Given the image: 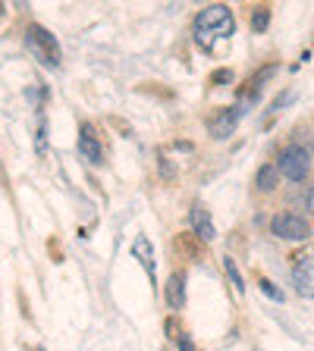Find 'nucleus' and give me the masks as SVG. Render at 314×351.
I'll return each mask as SVG.
<instances>
[{"label":"nucleus","mask_w":314,"mask_h":351,"mask_svg":"<svg viewBox=\"0 0 314 351\" xmlns=\"http://www.w3.org/2000/svg\"><path fill=\"white\" fill-rule=\"evenodd\" d=\"M0 16H3V7H0Z\"/></svg>","instance_id":"nucleus-20"},{"label":"nucleus","mask_w":314,"mask_h":351,"mask_svg":"<svg viewBox=\"0 0 314 351\" xmlns=\"http://www.w3.org/2000/svg\"><path fill=\"white\" fill-rule=\"evenodd\" d=\"M233 13H229L223 3H214V7L201 10L195 19V41L201 51H214L220 38L233 35Z\"/></svg>","instance_id":"nucleus-1"},{"label":"nucleus","mask_w":314,"mask_h":351,"mask_svg":"<svg viewBox=\"0 0 314 351\" xmlns=\"http://www.w3.org/2000/svg\"><path fill=\"white\" fill-rule=\"evenodd\" d=\"M192 229H195V235L201 241H214V235H217V229H214V223H211V213L201 204L192 207Z\"/></svg>","instance_id":"nucleus-6"},{"label":"nucleus","mask_w":314,"mask_h":351,"mask_svg":"<svg viewBox=\"0 0 314 351\" xmlns=\"http://www.w3.org/2000/svg\"><path fill=\"white\" fill-rule=\"evenodd\" d=\"M167 304L173 307V311H179V307L186 304V273H173L167 282Z\"/></svg>","instance_id":"nucleus-10"},{"label":"nucleus","mask_w":314,"mask_h":351,"mask_svg":"<svg viewBox=\"0 0 314 351\" xmlns=\"http://www.w3.org/2000/svg\"><path fill=\"white\" fill-rule=\"evenodd\" d=\"M132 254L142 261V267L148 270V276H151V282H154V273H157V263H154V248H151V241L145 239V235H139L135 239V245H132Z\"/></svg>","instance_id":"nucleus-9"},{"label":"nucleus","mask_w":314,"mask_h":351,"mask_svg":"<svg viewBox=\"0 0 314 351\" xmlns=\"http://www.w3.org/2000/svg\"><path fill=\"white\" fill-rule=\"evenodd\" d=\"M308 163H311V151H305V147H299V145H289L283 154H280L277 169L289 179V182H302L308 176Z\"/></svg>","instance_id":"nucleus-3"},{"label":"nucleus","mask_w":314,"mask_h":351,"mask_svg":"<svg viewBox=\"0 0 314 351\" xmlns=\"http://www.w3.org/2000/svg\"><path fill=\"white\" fill-rule=\"evenodd\" d=\"M277 173H280L277 167H261V169H258V189H261V191H273V189H277Z\"/></svg>","instance_id":"nucleus-11"},{"label":"nucleus","mask_w":314,"mask_h":351,"mask_svg":"<svg viewBox=\"0 0 314 351\" xmlns=\"http://www.w3.org/2000/svg\"><path fill=\"white\" fill-rule=\"evenodd\" d=\"M79 154H85L88 163H101L104 160L101 141L91 135V125H82V132H79Z\"/></svg>","instance_id":"nucleus-7"},{"label":"nucleus","mask_w":314,"mask_h":351,"mask_svg":"<svg viewBox=\"0 0 314 351\" xmlns=\"http://www.w3.org/2000/svg\"><path fill=\"white\" fill-rule=\"evenodd\" d=\"M271 232L286 241H305L311 235V226H308V219H302L299 213H277L271 219Z\"/></svg>","instance_id":"nucleus-4"},{"label":"nucleus","mask_w":314,"mask_h":351,"mask_svg":"<svg viewBox=\"0 0 314 351\" xmlns=\"http://www.w3.org/2000/svg\"><path fill=\"white\" fill-rule=\"evenodd\" d=\"M157 160H161V173H164V179H173V167H170V163H167V157H164V154H161V157H157Z\"/></svg>","instance_id":"nucleus-16"},{"label":"nucleus","mask_w":314,"mask_h":351,"mask_svg":"<svg viewBox=\"0 0 314 351\" xmlns=\"http://www.w3.org/2000/svg\"><path fill=\"white\" fill-rule=\"evenodd\" d=\"M239 117H242V107L229 110V113H220V117L211 123V138H227V135H233L236 119Z\"/></svg>","instance_id":"nucleus-8"},{"label":"nucleus","mask_w":314,"mask_h":351,"mask_svg":"<svg viewBox=\"0 0 314 351\" xmlns=\"http://www.w3.org/2000/svg\"><path fill=\"white\" fill-rule=\"evenodd\" d=\"M179 348H183V351H192V339H189V336H179Z\"/></svg>","instance_id":"nucleus-17"},{"label":"nucleus","mask_w":314,"mask_h":351,"mask_svg":"<svg viewBox=\"0 0 314 351\" xmlns=\"http://www.w3.org/2000/svg\"><path fill=\"white\" fill-rule=\"evenodd\" d=\"M25 47L35 53L38 63L51 66V69H54V66H60V44H57V38H54L47 29H41V25H32V29L25 32Z\"/></svg>","instance_id":"nucleus-2"},{"label":"nucleus","mask_w":314,"mask_h":351,"mask_svg":"<svg viewBox=\"0 0 314 351\" xmlns=\"http://www.w3.org/2000/svg\"><path fill=\"white\" fill-rule=\"evenodd\" d=\"M293 285L299 295L314 298V254L302 257V261L293 267Z\"/></svg>","instance_id":"nucleus-5"},{"label":"nucleus","mask_w":314,"mask_h":351,"mask_svg":"<svg viewBox=\"0 0 314 351\" xmlns=\"http://www.w3.org/2000/svg\"><path fill=\"white\" fill-rule=\"evenodd\" d=\"M261 292L267 295V298H273V301H283V292H280L277 285H271V282H267V279H264V282H261Z\"/></svg>","instance_id":"nucleus-14"},{"label":"nucleus","mask_w":314,"mask_h":351,"mask_svg":"<svg viewBox=\"0 0 314 351\" xmlns=\"http://www.w3.org/2000/svg\"><path fill=\"white\" fill-rule=\"evenodd\" d=\"M311 160H314V145H311Z\"/></svg>","instance_id":"nucleus-19"},{"label":"nucleus","mask_w":314,"mask_h":351,"mask_svg":"<svg viewBox=\"0 0 314 351\" xmlns=\"http://www.w3.org/2000/svg\"><path fill=\"white\" fill-rule=\"evenodd\" d=\"M267 22H271V13H267V10H255V16H251V29L267 32Z\"/></svg>","instance_id":"nucleus-13"},{"label":"nucleus","mask_w":314,"mask_h":351,"mask_svg":"<svg viewBox=\"0 0 314 351\" xmlns=\"http://www.w3.org/2000/svg\"><path fill=\"white\" fill-rule=\"evenodd\" d=\"M223 270H227L229 282H233V285H236V292H245V282H242L239 270H236V261H233V257H223Z\"/></svg>","instance_id":"nucleus-12"},{"label":"nucleus","mask_w":314,"mask_h":351,"mask_svg":"<svg viewBox=\"0 0 314 351\" xmlns=\"http://www.w3.org/2000/svg\"><path fill=\"white\" fill-rule=\"evenodd\" d=\"M308 210L314 213V185H311V191H308Z\"/></svg>","instance_id":"nucleus-18"},{"label":"nucleus","mask_w":314,"mask_h":351,"mask_svg":"<svg viewBox=\"0 0 314 351\" xmlns=\"http://www.w3.org/2000/svg\"><path fill=\"white\" fill-rule=\"evenodd\" d=\"M227 82H233L229 69H217V73H214V85H227Z\"/></svg>","instance_id":"nucleus-15"}]
</instances>
